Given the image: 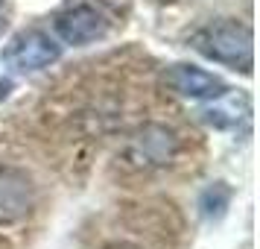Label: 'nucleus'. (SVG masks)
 Returning a JSON list of instances; mask_svg holds the SVG:
<instances>
[{
    "label": "nucleus",
    "instance_id": "obj_2",
    "mask_svg": "<svg viewBox=\"0 0 260 249\" xmlns=\"http://www.w3.org/2000/svg\"><path fill=\"white\" fill-rule=\"evenodd\" d=\"M59 56H61V47L56 44V38H50L47 33H41V30L21 33V36L9 44V50L3 53L6 65L15 68V71H21V73L50 68L53 62H59Z\"/></svg>",
    "mask_w": 260,
    "mask_h": 249
},
{
    "label": "nucleus",
    "instance_id": "obj_4",
    "mask_svg": "<svg viewBox=\"0 0 260 249\" xmlns=\"http://www.w3.org/2000/svg\"><path fill=\"white\" fill-rule=\"evenodd\" d=\"M164 79L176 94L190 97V100H216V97H222L228 91V85L219 76L202 71V68H193V65H173V68H167Z\"/></svg>",
    "mask_w": 260,
    "mask_h": 249
},
{
    "label": "nucleus",
    "instance_id": "obj_7",
    "mask_svg": "<svg viewBox=\"0 0 260 249\" xmlns=\"http://www.w3.org/2000/svg\"><path fill=\"white\" fill-rule=\"evenodd\" d=\"M228 205H231V188L225 182H216V185L202 190L199 208H202V217L205 220H222L225 211H228Z\"/></svg>",
    "mask_w": 260,
    "mask_h": 249
},
{
    "label": "nucleus",
    "instance_id": "obj_3",
    "mask_svg": "<svg viewBox=\"0 0 260 249\" xmlns=\"http://www.w3.org/2000/svg\"><path fill=\"white\" fill-rule=\"evenodd\" d=\"M32 182L18 167H0V226L21 223L32 211Z\"/></svg>",
    "mask_w": 260,
    "mask_h": 249
},
{
    "label": "nucleus",
    "instance_id": "obj_6",
    "mask_svg": "<svg viewBox=\"0 0 260 249\" xmlns=\"http://www.w3.org/2000/svg\"><path fill=\"white\" fill-rule=\"evenodd\" d=\"M135 147H138V153H141L143 161L167 164L176 155L178 141H176V135H173V129L158 126V123H149V126H143L141 138H135Z\"/></svg>",
    "mask_w": 260,
    "mask_h": 249
},
{
    "label": "nucleus",
    "instance_id": "obj_5",
    "mask_svg": "<svg viewBox=\"0 0 260 249\" xmlns=\"http://www.w3.org/2000/svg\"><path fill=\"white\" fill-rule=\"evenodd\" d=\"M56 33L64 44L82 47V44H91L106 33V21L94 6L79 3V6H71L68 12H61L56 18Z\"/></svg>",
    "mask_w": 260,
    "mask_h": 249
},
{
    "label": "nucleus",
    "instance_id": "obj_1",
    "mask_svg": "<svg viewBox=\"0 0 260 249\" xmlns=\"http://www.w3.org/2000/svg\"><path fill=\"white\" fill-rule=\"evenodd\" d=\"M202 56L228 65L234 71L251 73L254 65V44H251V30L246 24H237V21H219V24L202 30L196 36V44Z\"/></svg>",
    "mask_w": 260,
    "mask_h": 249
}]
</instances>
